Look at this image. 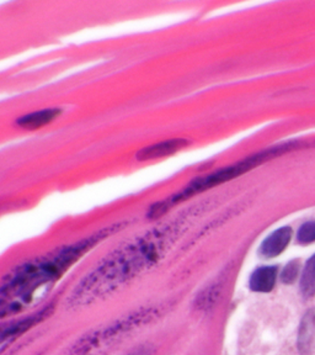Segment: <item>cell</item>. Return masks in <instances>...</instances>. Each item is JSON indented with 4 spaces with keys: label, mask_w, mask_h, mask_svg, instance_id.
I'll use <instances>...</instances> for the list:
<instances>
[{
    "label": "cell",
    "mask_w": 315,
    "mask_h": 355,
    "mask_svg": "<svg viewBox=\"0 0 315 355\" xmlns=\"http://www.w3.org/2000/svg\"><path fill=\"white\" fill-rule=\"evenodd\" d=\"M188 144L190 142L188 139H174L164 141L161 144H153L150 147H144L143 150H139L137 153V159L138 161H152V159L169 157L179 150H183L185 147H188Z\"/></svg>",
    "instance_id": "4"
},
{
    "label": "cell",
    "mask_w": 315,
    "mask_h": 355,
    "mask_svg": "<svg viewBox=\"0 0 315 355\" xmlns=\"http://www.w3.org/2000/svg\"><path fill=\"white\" fill-rule=\"evenodd\" d=\"M300 291L305 297H312L315 295V254L305 264L300 277Z\"/></svg>",
    "instance_id": "10"
},
{
    "label": "cell",
    "mask_w": 315,
    "mask_h": 355,
    "mask_svg": "<svg viewBox=\"0 0 315 355\" xmlns=\"http://www.w3.org/2000/svg\"><path fill=\"white\" fill-rule=\"evenodd\" d=\"M110 232L111 228H109L100 234L82 241L80 243L60 250L57 254H52L46 259L33 261L28 266H22L15 275L11 277L10 282L3 286V300L20 291H30L31 294L39 285L48 283L53 277L61 275L73 261L79 258V255L83 254L85 250L94 245L100 239H105L106 234H110Z\"/></svg>",
    "instance_id": "2"
},
{
    "label": "cell",
    "mask_w": 315,
    "mask_h": 355,
    "mask_svg": "<svg viewBox=\"0 0 315 355\" xmlns=\"http://www.w3.org/2000/svg\"><path fill=\"white\" fill-rule=\"evenodd\" d=\"M282 150H280V148L266 150V152H262V153H259V155L245 158L244 161L238 162V163H235L233 166H226L223 169L212 173L210 175L199 178V179H196L194 182L188 184V187H185V189L181 190L180 193H177V195H172L169 199L164 200V201H161L159 204L153 206L152 210H150V215L153 216L152 218L161 216L164 212L169 210L172 206L180 204V202H183L185 200L192 198L195 195L201 194V193H204L206 190L215 188L217 185L231 182L234 178L239 177V175H242L244 173L249 172L254 166H259L262 162L270 159L271 157H275L278 153H281Z\"/></svg>",
    "instance_id": "3"
},
{
    "label": "cell",
    "mask_w": 315,
    "mask_h": 355,
    "mask_svg": "<svg viewBox=\"0 0 315 355\" xmlns=\"http://www.w3.org/2000/svg\"><path fill=\"white\" fill-rule=\"evenodd\" d=\"M186 217L156 228L107 257L102 264L78 285L73 295V304L83 305L99 299L137 272L153 266L177 239L179 231L188 220Z\"/></svg>",
    "instance_id": "1"
},
{
    "label": "cell",
    "mask_w": 315,
    "mask_h": 355,
    "mask_svg": "<svg viewBox=\"0 0 315 355\" xmlns=\"http://www.w3.org/2000/svg\"><path fill=\"white\" fill-rule=\"evenodd\" d=\"M299 272V261H292L288 263L286 268L283 269L282 274H281V280L285 284H292L294 280L298 277Z\"/></svg>",
    "instance_id": "12"
},
{
    "label": "cell",
    "mask_w": 315,
    "mask_h": 355,
    "mask_svg": "<svg viewBox=\"0 0 315 355\" xmlns=\"http://www.w3.org/2000/svg\"><path fill=\"white\" fill-rule=\"evenodd\" d=\"M276 266H262L250 277V288L256 293H270L276 283Z\"/></svg>",
    "instance_id": "7"
},
{
    "label": "cell",
    "mask_w": 315,
    "mask_h": 355,
    "mask_svg": "<svg viewBox=\"0 0 315 355\" xmlns=\"http://www.w3.org/2000/svg\"><path fill=\"white\" fill-rule=\"evenodd\" d=\"M315 347V309L309 310L299 324L298 349L302 355H309Z\"/></svg>",
    "instance_id": "6"
},
{
    "label": "cell",
    "mask_w": 315,
    "mask_h": 355,
    "mask_svg": "<svg viewBox=\"0 0 315 355\" xmlns=\"http://www.w3.org/2000/svg\"><path fill=\"white\" fill-rule=\"evenodd\" d=\"M292 237L291 227L278 228L277 231L271 233L261 244L260 253L266 258H273L281 254L286 250L289 241Z\"/></svg>",
    "instance_id": "5"
},
{
    "label": "cell",
    "mask_w": 315,
    "mask_h": 355,
    "mask_svg": "<svg viewBox=\"0 0 315 355\" xmlns=\"http://www.w3.org/2000/svg\"><path fill=\"white\" fill-rule=\"evenodd\" d=\"M61 109H44V110L36 111L33 114H28L26 116H22L17 120V123L26 130H36L44 128L47 123L55 121L57 117L61 115Z\"/></svg>",
    "instance_id": "8"
},
{
    "label": "cell",
    "mask_w": 315,
    "mask_h": 355,
    "mask_svg": "<svg viewBox=\"0 0 315 355\" xmlns=\"http://www.w3.org/2000/svg\"><path fill=\"white\" fill-rule=\"evenodd\" d=\"M50 313V310L47 309V310H44L39 315H35V316H31L30 318H26V320H24V321L19 322L17 324H14V326H11L9 329H6L3 332V336H1V340L3 342H6V338H14V337H17L19 334H22L24 332H26L28 328L33 327V324H36L37 322L41 321V320H44V317L47 316Z\"/></svg>",
    "instance_id": "9"
},
{
    "label": "cell",
    "mask_w": 315,
    "mask_h": 355,
    "mask_svg": "<svg viewBox=\"0 0 315 355\" xmlns=\"http://www.w3.org/2000/svg\"><path fill=\"white\" fill-rule=\"evenodd\" d=\"M299 243L308 244L315 242V222H307L298 231Z\"/></svg>",
    "instance_id": "11"
}]
</instances>
